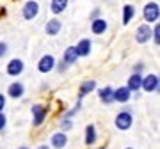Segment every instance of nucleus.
<instances>
[{"label":"nucleus","mask_w":160,"mask_h":149,"mask_svg":"<svg viewBox=\"0 0 160 149\" xmlns=\"http://www.w3.org/2000/svg\"><path fill=\"white\" fill-rule=\"evenodd\" d=\"M114 124H116V128H118V130H121V132H126V130H130L132 124H133V117H132L130 112L123 110V112H119V114L116 115Z\"/></svg>","instance_id":"1"},{"label":"nucleus","mask_w":160,"mask_h":149,"mask_svg":"<svg viewBox=\"0 0 160 149\" xmlns=\"http://www.w3.org/2000/svg\"><path fill=\"white\" fill-rule=\"evenodd\" d=\"M144 20L149 23H155V22H158V18H160V7L157 2H149V4H146L144 6Z\"/></svg>","instance_id":"2"},{"label":"nucleus","mask_w":160,"mask_h":149,"mask_svg":"<svg viewBox=\"0 0 160 149\" xmlns=\"http://www.w3.org/2000/svg\"><path fill=\"white\" fill-rule=\"evenodd\" d=\"M38 14H39V4L36 0L25 2V6H23V18L25 20H34Z\"/></svg>","instance_id":"3"},{"label":"nucleus","mask_w":160,"mask_h":149,"mask_svg":"<svg viewBox=\"0 0 160 149\" xmlns=\"http://www.w3.org/2000/svg\"><path fill=\"white\" fill-rule=\"evenodd\" d=\"M158 76L157 74H148L142 78V84H141V89H144L146 92H155L158 91Z\"/></svg>","instance_id":"4"},{"label":"nucleus","mask_w":160,"mask_h":149,"mask_svg":"<svg viewBox=\"0 0 160 149\" xmlns=\"http://www.w3.org/2000/svg\"><path fill=\"white\" fill-rule=\"evenodd\" d=\"M53 68H55V57L53 55H43L39 59V62H38L39 73H50Z\"/></svg>","instance_id":"5"},{"label":"nucleus","mask_w":160,"mask_h":149,"mask_svg":"<svg viewBox=\"0 0 160 149\" xmlns=\"http://www.w3.org/2000/svg\"><path fill=\"white\" fill-rule=\"evenodd\" d=\"M46 114H48V108L43 107V105H34L32 107V115H34V126H41L46 119Z\"/></svg>","instance_id":"6"},{"label":"nucleus","mask_w":160,"mask_h":149,"mask_svg":"<svg viewBox=\"0 0 160 149\" xmlns=\"http://www.w3.org/2000/svg\"><path fill=\"white\" fill-rule=\"evenodd\" d=\"M23 68H25V64H23L22 59H11L9 64H7V74L9 76H18V74L23 73Z\"/></svg>","instance_id":"7"},{"label":"nucleus","mask_w":160,"mask_h":149,"mask_svg":"<svg viewBox=\"0 0 160 149\" xmlns=\"http://www.w3.org/2000/svg\"><path fill=\"white\" fill-rule=\"evenodd\" d=\"M135 39L141 45H144V43H148L151 39V29H149V25H141L139 27L137 32H135Z\"/></svg>","instance_id":"8"},{"label":"nucleus","mask_w":160,"mask_h":149,"mask_svg":"<svg viewBox=\"0 0 160 149\" xmlns=\"http://www.w3.org/2000/svg\"><path fill=\"white\" fill-rule=\"evenodd\" d=\"M91 39H87V37H84V39H80L78 41V45L75 46L77 48V53H78V57H87L89 53H91Z\"/></svg>","instance_id":"9"},{"label":"nucleus","mask_w":160,"mask_h":149,"mask_svg":"<svg viewBox=\"0 0 160 149\" xmlns=\"http://www.w3.org/2000/svg\"><path fill=\"white\" fill-rule=\"evenodd\" d=\"M23 92H25V87H23L22 82H12L9 89H7V94L12 98V99H20L23 96Z\"/></svg>","instance_id":"10"},{"label":"nucleus","mask_w":160,"mask_h":149,"mask_svg":"<svg viewBox=\"0 0 160 149\" xmlns=\"http://www.w3.org/2000/svg\"><path fill=\"white\" fill-rule=\"evenodd\" d=\"M132 98V91L128 87H118L114 91V101H119V103H126L128 99Z\"/></svg>","instance_id":"11"},{"label":"nucleus","mask_w":160,"mask_h":149,"mask_svg":"<svg viewBox=\"0 0 160 149\" xmlns=\"http://www.w3.org/2000/svg\"><path fill=\"white\" fill-rule=\"evenodd\" d=\"M50 142L55 149H62V147H66V144H68V137H66V133H62V132L53 133L52 138H50Z\"/></svg>","instance_id":"12"},{"label":"nucleus","mask_w":160,"mask_h":149,"mask_svg":"<svg viewBox=\"0 0 160 149\" xmlns=\"http://www.w3.org/2000/svg\"><path fill=\"white\" fill-rule=\"evenodd\" d=\"M107 27H109V23L105 22L103 18H96V20H92L91 30H92V34L102 36V34H105V30H107Z\"/></svg>","instance_id":"13"},{"label":"nucleus","mask_w":160,"mask_h":149,"mask_svg":"<svg viewBox=\"0 0 160 149\" xmlns=\"http://www.w3.org/2000/svg\"><path fill=\"white\" fill-rule=\"evenodd\" d=\"M98 96H100V99H102L105 105L114 103V89H112V87H103V89H100V91H98Z\"/></svg>","instance_id":"14"},{"label":"nucleus","mask_w":160,"mask_h":149,"mask_svg":"<svg viewBox=\"0 0 160 149\" xmlns=\"http://www.w3.org/2000/svg\"><path fill=\"white\" fill-rule=\"evenodd\" d=\"M77 59H78V53H77V48L75 46H68L66 48V52H64V57H62V60L68 66H71V64H75L77 62Z\"/></svg>","instance_id":"15"},{"label":"nucleus","mask_w":160,"mask_h":149,"mask_svg":"<svg viewBox=\"0 0 160 149\" xmlns=\"http://www.w3.org/2000/svg\"><path fill=\"white\" fill-rule=\"evenodd\" d=\"M141 84H142V74L141 73H133L130 78H128L126 87H128L130 91H139V89H141Z\"/></svg>","instance_id":"16"},{"label":"nucleus","mask_w":160,"mask_h":149,"mask_svg":"<svg viewBox=\"0 0 160 149\" xmlns=\"http://www.w3.org/2000/svg\"><path fill=\"white\" fill-rule=\"evenodd\" d=\"M61 29H62V23L59 22V20H50V22L46 23V34L48 36H57L59 32H61Z\"/></svg>","instance_id":"17"},{"label":"nucleus","mask_w":160,"mask_h":149,"mask_svg":"<svg viewBox=\"0 0 160 149\" xmlns=\"http://www.w3.org/2000/svg\"><path fill=\"white\" fill-rule=\"evenodd\" d=\"M68 7V0H52L50 2V11L53 14H61V12L66 11Z\"/></svg>","instance_id":"18"},{"label":"nucleus","mask_w":160,"mask_h":149,"mask_svg":"<svg viewBox=\"0 0 160 149\" xmlns=\"http://www.w3.org/2000/svg\"><path fill=\"white\" fill-rule=\"evenodd\" d=\"M133 16H135V7L132 6V4H126L123 7V25H128L133 20Z\"/></svg>","instance_id":"19"},{"label":"nucleus","mask_w":160,"mask_h":149,"mask_svg":"<svg viewBox=\"0 0 160 149\" xmlns=\"http://www.w3.org/2000/svg\"><path fill=\"white\" fill-rule=\"evenodd\" d=\"M96 89V82L94 80H87L82 84V87H80V92H78V99H82V98L86 96V94H89V92H92Z\"/></svg>","instance_id":"20"},{"label":"nucleus","mask_w":160,"mask_h":149,"mask_svg":"<svg viewBox=\"0 0 160 149\" xmlns=\"http://www.w3.org/2000/svg\"><path fill=\"white\" fill-rule=\"evenodd\" d=\"M96 128L92 126V124H89V126L86 128V146H92V144L96 142Z\"/></svg>","instance_id":"21"},{"label":"nucleus","mask_w":160,"mask_h":149,"mask_svg":"<svg viewBox=\"0 0 160 149\" xmlns=\"http://www.w3.org/2000/svg\"><path fill=\"white\" fill-rule=\"evenodd\" d=\"M151 36H153L155 45L158 46V45H160V25H158V22H157V27H155V29L151 30Z\"/></svg>","instance_id":"22"},{"label":"nucleus","mask_w":160,"mask_h":149,"mask_svg":"<svg viewBox=\"0 0 160 149\" xmlns=\"http://www.w3.org/2000/svg\"><path fill=\"white\" fill-rule=\"evenodd\" d=\"M71 126H73V123L69 121V117H66V119H64L62 123H61V128H62V130H69Z\"/></svg>","instance_id":"23"},{"label":"nucleus","mask_w":160,"mask_h":149,"mask_svg":"<svg viewBox=\"0 0 160 149\" xmlns=\"http://www.w3.org/2000/svg\"><path fill=\"white\" fill-rule=\"evenodd\" d=\"M6 124H7V117L4 115V112H0V132L6 128Z\"/></svg>","instance_id":"24"},{"label":"nucleus","mask_w":160,"mask_h":149,"mask_svg":"<svg viewBox=\"0 0 160 149\" xmlns=\"http://www.w3.org/2000/svg\"><path fill=\"white\" fill-rule=\"evenodd\" d=\"M7 53V43H4V41H0V59L4 57Z\"/></svg>","instance_id":"25"},{"label":"nucleus","mask_w":160,"mask_h":149,"mask_svg":"<svg viewBox=\"0 0 160 149\" xmlns=\"http://www.w3.org/2000/svg\"><path fill=\"white\" fill-rule=\"evenodd\" d=\"M142 69H144V64L142 62H137L135 66H133V73H141Z\"/></svg>","instance_id":"26"},{"label":"nucleus","mask_w":160,"mask_h":149,"mask_svg":"<svg viewBox=\"0 0 160 149\" xmlns=\"http://www.w3.org/2000/svg\"><path fill=\"white\" fill-rule=\"evenodd\" d=\"M4 107H6V96H4V94H0V112L4 110Z\"/></svg>","instance_id":"27"},{"label":"nucleus","mask_w":160,"mask_h":149,"mask_svg":"<svg viewBox=\"0 0 160 149\" xmlns=\"http://www.w3.org/2000/svg\"><path fill=\"white\" fill-rule=\"evenodd\" d=\"M66 68H68V64L64 62V60H62L61 64H59V71H61V73H62V71H66Z\"/></svg>","instance_id":"28"},{"label":"nucleus","mask_w":160,"mask_h":149,"mask_svg":"<svg viewBox=\"0 0 160 149\" xmlns=\"http://www.w3.org/2000/svg\"><path fill=\"white\" fill-rule=\"evenodd\" d=\"M91 18H92V20L100 18V9H94V11H92V14H91Z\"/></svg>","instance_id":"29"},{"label":"nucleus","mask_w":160,"mask_h":149,"mask_svg":"<svg viewBox=\"0 0 160 149\" xmlns=\"http://www.w3.org/2000/svg\"><path fill=\"white\" fill-rule=\"evenodd\" d=\"M38 149H50V147H48V146H39Z\"/></svg>","instance_id":"30"},{"label":"nucleus","mask_w":160,"mask_h":149,"mask_svg":"<svg viewBox=\"0 0 160 149\" xmlns=\"http://www.w3.org/2000/svg\"><path fill=\"white\" fill-rule=\"evenodd\" d=\"M18 149H27V147H18Z\"/></svg>","instance_id":"31"},{"label":"nucleus","mask_w":160,"mask_h":149,"mask_svg":"<svg viewBox=\"0 0 160 149\" xmlns=\"http://www.w3.org/2000/svg\"><path fill=\"white\" fill-rule=\"evenodd\" d=\"M126 149H133V147H126Z\"/></svg>","instance_id":"32"},{"label":"nucleus","mask_w":160,"mask_h":149,"mask_svg":"<svg viewBox=\"0 0 160 149\" xmlns=\"http://www.w3.org/2000/svg\"><path fill=\"white\" fill-rule=\"evenodd\" d=\"M100 149H102V147H100Z\"/></svg>","instance_id":"33"}]
</instances>
